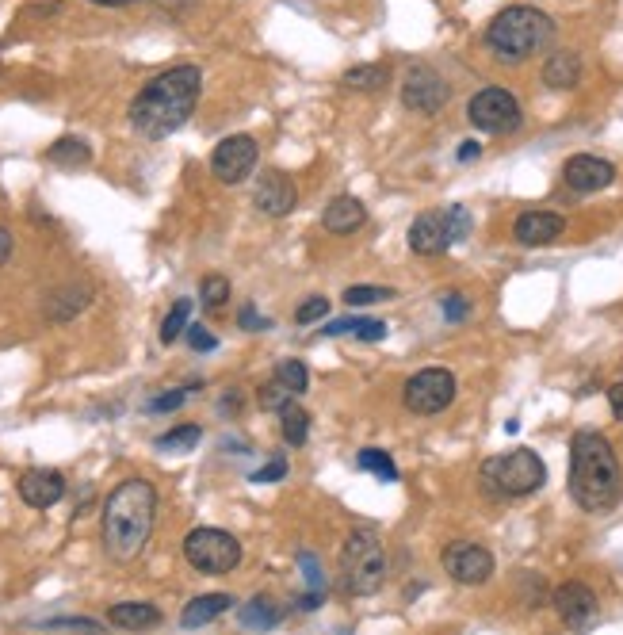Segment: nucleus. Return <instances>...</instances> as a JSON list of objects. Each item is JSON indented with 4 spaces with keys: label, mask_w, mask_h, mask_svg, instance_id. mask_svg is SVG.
I'll return each mask as SVG.
<instances>
[{
    "label": "nucleus",
    "mask_w": 623,
    "mask_h": 635,
    "mask_svg": "<svg viewBox=\"0 0 623 635\" xmlns=\"http://www.w3.org/2000/svg\"><path fill=\"white\" fill-rule=\"evenodd\" d=\"M199 92H203V73L195 66H176L161 77H153L130 104V127L153 142L169 138L192 119Z\"/></svg>",
    "instance_id": "obj_1"
},
{
    "label": "nucleus",
    "mask_w": 623,
    "mask_h": 635,
    "mask_svg": "<svg viewBox=\"0 0 623 635\" xmlns=\"http://www.w3.org/2000/svg\"><path fill=\"white\" fill-rule=\"evenodd\" d=\"M153 521H157V490L146 479H127L119 482L104 502V551L115 563H130L138 559L142 548L150 544Z\"/></svg>",
    "instance_id": "obj_2"
},
{
    "label": "nucleus",
    "mask_w": 623,
    "mask_h": 635,
    "mask_svg": "<svg viewBox=\"0 0 623 635\" xmlns=\"http://www.w3.org/2000/svg\"><path fill=\"white\" fill-rule=\"evenodd\" d=\"M570 498L585 513H608L623 498V471L616 448L601 433H578L570 440Z\"/></svg>",
    "instance_id": "obj_3"
},
{
    "label": "nucleus",
    "mask_w": 623,
    "mask_h": 635,
    "mask_svg": "<svg viewBox=\"0 0 623 635\" xmlns=\"http://www.w3.org/2000/svg\"><path fill=\"white\" fill-rule=\"evenodd\" d=\"M555 39V20L547 12H539L532 4H513L505 12H497L486 27V43L501 62H528L539 50H547Z\"/></svg>",
    "instance_id": "obj_4"
},
{
    "label": "nucleus",
    "mask_w": 623,
    "mask_h": 635,
    "mask_svg": "<svg viewBox=\"0 0 623 635\" xmlns=\"http://www.w3.org/2000/svg\"><path fill=\"white\" fill-rule=\"evenodd\" d=\"M547 482V467L532 448H516L482 463V486L490 498H528Z\"/></svg>",
    "instance_id": "obj_5"
},
{
    "label": "nucleus",
    "mask_w": 623,
    "mask_h": 635,
    "mask_svg": "<svg viewBox=\"0 0 623 635\" xmlns=\"http://www.w3.org/2000/svg\"><path fill=\"white\" fill-rule=\"evenodd\" d=\"M341 574H344V590L356 593V597H371V593L383 590L387 582V551L379 544L375 532H352L341 548Z\"/></svg>",
    "instance_id": "obj_6"
},
{
    "label": "nucleus",
    "mask_w": 623,
    "mask_h": 635,
    "mask_svg": "<svg viewBox=\"0 0 623 635\" xmlns=\"http://www.w3.org/2000/svg\"><path fill=\"white\" fill-rule=\"evenodd\" d=\"M184 559L199 574H230L241 563V544L222 528H195L184 536Z\"/></svg>",
    "instance_id": "obj_7"
},
{
    "label": "nucleus",
    "mask_w": 623,
    "mask_h": 635,
    "mask_svg": "<svg viewBox=\"0 0 623 635\" xmlns=\"http://www.w3.org/2000/svg\"><path fill=\"white\" fill-rule=\"evenodd\" d=\"M402 402L409 414H440L455 402V375L448 368H425V372L409 375L402 387Z\"/></svg>",
    "instance_id": "obj_8"
},
{
    "label": "nucleus",
    "mask_w": 623,
    "mask_h": 635,
    "mask_svg": "<svg viewBox=\"0 0 623 635\" xmlns=\"http://www.w3.org/2000/svg\"><path fill=\"white\" fill-rule=\"evenodd\" d=\"M467 119H471L482 134H513L516 127L524 123L516 96L505 92V88H482V92H474L471 104H467Z\"/></svg>",
    "instance_id": "obj_9"
},
{
    "label": "nucleus",
    "mask_w": 623,
    "mask_h": 635,
    "mask_svg": "<svg viewBox=\"0 0 623 635\" xmlns=\"http://www.w3.org/2000/svg\"><path fill=\"white\" fill-rule=\"evenodd\" d=\"M257 138H249V134H230V138H222L215 146V154H211V173L222 180V184H241L245 176L257 169Z\"/></svg>",
    "instance_id": "obj_10"
},
{
    "label": "nucleus",
    "mask_w": 623,
    "mask_h": 635,
    "mask_svg": "<svg viewBox=\"0 0 623 635\" xmlns=\"http://www.w3.org/2000/svg\"><path fill=\"white\" fill-rule=\"evenodd\" d=\"M440 563H444V570L452 574V582H459V586H482L494 574V555L482 548V544H471V540L448 544L444 555H440Z\"/></svg>",
    "instance_id": "obj_11"
},
{
    "label": "nucleus",
    "mask_w": 623,
    "mask_h": 635,
    "mask_svg": "<svg viewBox=\"0 0 623 635\" xmlns=\"http://www.w3.org/2000/svg\"><path fill=\"white\" fill-rule=\"evenodd\" d=\"M402 104L417 115H436L448 104V85L432 66H409L402 81Z\"/></svg>",
    "instance_id": "obj_12"
},
{
    "label": "nucleus",
    "mask_w": 623,
    "mask_h": 635,
    "mask_svg": "<svg viewBox=\"0 0 623 635\" xmlns=\"http://www.w3.org/2000/svg\"><path fill=\"white\" fill-rule=\"evenodd\" d=\"M562 180H566L574 192H581V196L604 192V188L616 180V165H612V161H601V157H593V154H578L562 165Z\"/></svg>",
    "instance_id": "obj_13"
},
{
    "label": "nucleus",
    "mask_w": 623,
    "mask_h": 635,
    "mask_svg": "<svg viewBox=\"0 0 623 635\" xmlns=\"http://www.w3.org/2000/svg\"><path fill=\"white\" fill-rule=\"evenodd\" d=\"M551 605L566 628H585L597 616V593L581 582H562L559 590L551 593Z\"/></svg>",
    "instance_id": "obj_14"
},
{
    "label": "nucleus",
    "mask_w": 623,
    "mask_h": 635,
    "mask_svg": "<svg viewBox=\"0 0 623 635\" xmlns=\"http://www.w3.org/2000/svg\"><path fill=\"white\" fill-rule=\"evenodd\" d=\"M253 203H257L264 215H272V219H283V215H291L295 211V203H299V188H295V180L283 173H264L257 180V192H253Z\"/></svg>",
    "instance_id": "obj_15"
},
{
    "label": "nucleus",
    "mask_w": 623,
    "mask_h": 635,
    "mask_svg": "<svg viewBox=\"0 0 623 635\" xmlns=\"http://www.w3.org/2000/svg\"><path fill=\"white\" fill-rule=\"evenodd\" d=\"M455 241L448 234V219H444V211H425V215H417L413 226H409V249L417 253V257H436V253H444V249H452Z\"/></svg>",
    "instance_id": "obj_16"
},
{
    "label": "nucleus",
    "mask_w": 623,
    "mask_h": 635,
    "mask_svg": "<svg viewBox=\"0 0 623 635\" xmlns=\"http://www.w3.org/2000/svg\"><path fill=\"white\" fill-rule=\"evenodd\" d=\"M16 486H20V498L31 505V509H50V505H58L65 498L62 471H50V467H31V471H23Z\"/></svg>",
    "instance_id": "obj_17"
},
{
    "label": "nucleus",
    "mask_w": 623,
    "mask_h": 635,
    "mask_svg": "<svg viewBox=\"0 0 623 635\" xmlns=\"http://www.w3.org/2000/svg\"><path fill=\"white\" fill-rule=\"evenodd\" d=\"M562 230H566V219L555 211H524L513 222V238L520 245H551L555 238H562Z\"/></svg>",
    "instance_id": "obj_18"
},
{
    "label": "nucleus",
    "mask_w": 623,
    "mask_h": 635,
    "mask_svg": "<svg viewBox=\"0 0 623 635\" xmlns=\"http://www.w3.org/2000/svg\"><path fill=\"white\" fill-rule=\"evenodd\" d=\"M367 222V207L356 196H337L322 215V226L329 234H356Z\"/></svg>",
    "instance_id": "obj_19"
},
{
    "label": "nucleus",
    "mask_w": 623,
    "mask_h": 635,
    "mask_svg": "<svg viewBox=\"0 0 623 635\" xmlns=\"http://www.w3.org/2000/svg\"><path fill=\"white\" fill-rule=\"evenodd\" d=\"M234 609V597L230 593H203V597H195L184 605V613H180V624L184 628H203V624H211L218 620L222 613H230Z\"/></svg>",
    "instance_id": "obj_20"
},
{
    "label": "nucleus",
    "mask_w": 623,
    "mask_h": 635,
    "mask_svg": "<svg viewBox=\"0 0 623 635\" xmlns=\"http://www.w3.org/2000/svg\"><path fill=\"white\" fill-rule=\"evenodd\" d=\"M108 620L115 628L138 632V628H157L161 624V609L150 605V601H119V605H111Z\"/></svg>",
    "instance_id": "obj_21"
},
{
    "label": "nucleus",
    "mask_w": 623,
    "mask_h": 635,
    "mask_svg": "<svg viewBox=\"0 0 623 635\" xmlns=\"http://www.w3.org/2000/svg\"><path fill=\"white\" fill-rule=\"evenodd\" d=\"M581 81V58L574 50H555L543 62V85L547 88H574Z\"/></svg>",
    "instance_id": "obj_22"
},
{
    "label": "nucleus",
    "mask_w": 623,
    "mask_h": 635,
    "mask_svg": "<svg viewBox=\"0 0 623 635\" xmlns=\"http://www.w3.org/2000/svg\"><path fill=\"white\" fill-rule=\"evenodd\" d=\"M88 299H92V287H88V284L62 287V291H54V295H50V303H46V314H50L54 322H69L73 314H81V310L88 307Z\"/></svg>",
    "instance_id": "obj_23"
},
{
    "label": "nucleus",
    "mask_w": 623,
    "mask_h": 635,
    "mask_svg": "<svg viewBox=\"0 0 623 635\" xmlns=\"http://www.w3.org/2000/svg\"><path fill=\"white\" fill-rule=\"evenodd\" d=\"M280 616H283L280 605H276L272 597H264V593L253 597V601H245V605L237 609L241 628H260V632H264V628H276V624H280Z\"/></svg>",
    "instance_id": "obj_24"
},
{
    "label": "nucleus",
    "mask_w": 623,
    "mask_h": 635,
    "mask_svg": "<svg viewBox=\"0 0 623 635\" xmlns=\"http://www.w3.org/2000/svg\"><path fill=\"white\" fill-rule=\"evenodd\" d=\"M325 337H341V333H356L360 341H383L390 329L387 322H379V318H344V322H329L322 329Z\"/></svg>",
    "instance_id": "obj_25"
},
{
    "label": "nucleus",
    "mask_w": 623,
    "mask_h": 635,
    "mask_svg": "<svg viewBox=\"0 0 623 635\" xmlns=\"http://www.w3.org/2000/svg\"><path fill=\"white\" fill-rule=\"evenodd\" d=\"M299 567H302V578H306V586H310V593L306 597H299V609H306V613H314L318 605L325 601V578H322V567H318V559L310 555V551H302L299 555Z\"/></svg>",
    "instance_id": "obj_26"
},
{
    "label": "nucleus",
    "mask_w": 623,
    "mask_h": 635,
    "mask_svg": "<svg viewBox=\"0 0 623 635\" xmlns=\"http://www.w3.org/2000/svg\"><path fill=\"white\" fill-rule=\"evenodd\" d=\"M280 433L291 448H302L306 437H310V414H306L302 406H295V398L280 410Z\"/></svg>",
    "instance_id": "obj_27"
},
{
    "label": "nucleus",
    "mask_w": 623,
    "mask_h": 635,
    "mask_svg": "<svg viewBox=\"0 0 623 635\" xmlns=\"http://www.w3.org/2000/svg\"><path fill=\"white\" fill-rule=\"evenodd\" d=\"M46 157H50L54 165H62V169H81V165L92 161V150H88V142H81V138H58V142L46 150Z\"/></svg>",
    "instance_id": "obj_28"
},
{
    "label": "nucleus",
    "mask_w": 623,
    "mask_h": 635,
    "mask_svg": "<svg viewBox=\"0 0 623 635\" xmlns=\"http://www.w3.org/2000/svg\"><path fill=\"white\" fill-rule=\"evenodd\" d=\"M356 467H360V471H371L375 479H383V482H398V467H394V460H390L383 448H364V452L356 456Z\"/></svg>",
    "instance_id": "obj_29"
},
{
    "label": "nucleus",
    "mask_w": 623,
    "mask_h": 635,
    "mask_svg": "<svg viewBox=\"0 0 623 635\" xmlns=\"http://www.w3.org/2000/svg\"><path fill=\"white\" fill-rule=\"evenodd\" d=\"M199 440H203V429H199V425H176L165 437H157V448H161V452H192Z\"/></svg>",
    "instance_id": "obj_30"
},
{
    "label": "nucleus",
    "mask_w": 623,
    "mask_h": 635,
    "mask_svg": "<svg viewBox=\"0 0 623 635\" xmlns=\"http://www.w3.org/2000/svg\"><path fill=\"white\" fill-rule=\"evenodd\" d=\"M188 314H192V299H176L172 310L165 314V322H161V341L172 345L180 333H188Z\"/></svg>",
    "instance_id": "obj_31"
},
{
    "label": "nucleus",
    "mask_w": 623,
    "mask_h": 635,
    "mask_svg": "<svg viewBox=\"0 0 623 635\" xmlns=\"http://www.w3.org/2000/svg\"><path fill=\"white\" fill-rule=\"evenodd\" d=\"M344 85L360 88V92H371V88L387 85V69L383 66H356L344 73Z\"/></svg>",
    "instance_id": "obj_32"
},
{
    "label": "nucleus",
    "mask_w": 623,
    "mask_h": 635,
    "mask_svg": "<svg viewBox=\"0 0 623 635\" xmlns=\"http://www.w3.org/2000/svg\"><path fill=\"white\" fill-rule=\"evenodd\" d=\"M394 299V291L390 287H371V284H356L344 291V303L348 307H371V303H387Z\"/></svg>",
    "instance_id": "obj_33"
},
{
    "label": "nucleus",
    "mask_w": 623,
    "mask_h": 635,
    "mask_svg": "<svg viewBox=\"0 0 623 635\" xmlns=\"http://www.w3.org/2000/svg\"><path fill=\"white\" fill-rule=\"evenodd\" d=\"M444 219H448V234H452V241L459 245V241H467L471 238V211L463 207V203H452V207H444Z\"/></svg>",
    "instance_id": "obj_34"
},
{
    "label": "nucleus",
    "mask_w": 623,
    "mask_h": 635,
    "mask_svg": "<svg viewBox=\"0 0 623 635\" xmlns=\"http://www.w3.org/2000/svg\"><path fill=\"white\" fill-rule=\"evenodd\" d=\"M257 398H260V406H264V410H276V414H280L283 406H287L291 398H299V395H295V391H291L283 379H272V383H264V387H260Z\"/></svg>",
    "instance_id": "obj_35"
},
{
    "label": "nucleus",
    "mask_w": 623,
    "mask_h": 635,
    "mask_svg": "<svg viewBox=\"0 0 623 635\" xmlns=\"http://www.w3.org/2000/svg\"><path fill=\"white\" fill-rule=\"evenodd\" d=\"M276 379H283V383H287L295 395H302V391L310 387V372H306V364H302V360H280Z\"/></svg>",
    "instance_id": "obj_36"
},
{
    "label": "nucleus",
    "mask_w": 623,
    "mask_h": 635,
    "mask_svg": "<svg viewBox=\"0 0 623 635\" xmlns=\"http://www.w3.org/2000/svg\"><path fill=\"white\" fill-rule=\"evenodd\" d=\"M199 295H203V307L218 310L226 299H230V284H226V276H207L203 287H199Z\"/></svg>",
    "instance_id": "obj_37"
},
{
    "label": "nucleus",
    "mask_w": 623,
    "mask_h": 635,
    "mask_svg": "<svg viewBox=\"0 0 623 635\" xmlns=\"http://www.w3.org/2000/svg\"><path fill=\"white\" fill-rule=\"evenodd\" d=\"M325 314H329V299H322V295H310V299H306V303L295 310V322H299V326H310V322H318V318H325Z\"/></svg>",
    "instance_id": "obj_38"
},
{
    "label": "nucleus",
    "mask_w": 623,
    "mask_h": 635,
    "mask_svg": "<svg viewBox=\"0 0 623 635\" xmlns=\"http://www.w3.org/2000/svg\"><path fill=\"white\" fill-rule=\"evenodd\" d=\"M184 398H188V391H169V395L153 398L146 410H150V414H172V410H180V406H184Z\"/></svg>",
    "instance_id": "obj_39"
},
{
    "label": "nucleus",
    "mask_w": 623,
    "mask_h": 635,
    "mask_svg": "<svg viewBox=\"0 0 623 635\" xmlns=\"http://www.w3.org/2000/svg\"><path fill=\"white\" fill-rule=\"evenodd\" d=\"M467 310H471L467 295H459V291L444 295V318H448V322H463V318H467Z\"/></svg>",
    "instance_id": "obj_40"
},
{
    "label": "nucleus",
    "mask_w": 623,
    "mask_h": 635,
    "mask_svg": "<svg viewBox=\"0 0 623 635\" xmlns=\"http://www.w3.org/2000/svg\"><path fill=\"white\" fill-rule=\"evenodd\" d=\"M287 475V460H272L264 463L260 471H253V482H280Z\"/></svg>",
    "instance_id": "obj_41"
},
{
    "label": "nucleus",
    "mask_w": 623,
    "mask_h": 635,
    "mask_svg": "<svg viewBox=\"0 0 623 635\" xmlns=\"http://www.w3.org/2000/svg\"><path fill=\"white\" fill-rule=\"evenodd\" d=\"M188 345H192L195 352H211L218 345L215 337H211V333H207V329L203 326H188Z\"/></svg>",
    "instance_id": "obj_42"
},
{
    "label": "nucleus",
    "mask_w": 623,
    "mask_h": 635,
    "mask_svg": "<svg viewBox=\"0 0 623 635\" xmlns=\"http://www.w3.org/2000/svg\"><path fill=\"white\" fill-rule=\"evenodd\" d=\"M46 628H85V632H96L100 620H88V616H62V620H46Z\"/></svg>",
    "instance_id": "obj_43"
},
{
    "label": "nucleus",
    "mask_w": 623,
    "mask_h": 635,
    "mask_svg": "<svg viewBox=\"0 0 623 635\" xmlns=\"http://www.w3.org/2000/svg\"><path fill=\"white\" fill-rule=\"evenodd\" d=\"M237 322H241V329H253V333H257V329H268V326H272V322H268V318H260V314H257L253 307H241V314H237Z\"/></svg>",
    "instance_id": "obj_44"
},
{
    "label": "nucleus",
    "mask_w": 623,
    "mask_h": 635,
    "mask_svg": "<svg viewBox=\"0 0 623 635\" xmlns=\"http://www.w3.org/2000/svg\"><path fill=\"white\" fill-rule=\"evenodd\" d=\"M608 406H612L616 421H623V383H612V387H608Z\"/></svg>",
    "instance_id": "obj_45"
},
{
    "label": "nucleus",
    "mask_w": 623,
    "mask_h": 635,
    "mask_svg": "<svg viewBox=\"0 0 623 635\" xmlns=\"http://www.w3.org/2000/svg\"><path fill=\"white\" fill-rule=\"evenodd\" d=\"M8 257H12V234L0 226V264L8 261Z\"/></svg>",
    "instance_id": "obj_46"
},
{
    "label": "nucleus",
    "mask_w": 623,
    "mask_h": 635,
    "mask_svg": "<svg viewBox=\"0 0 623 635\" xmlns=\"http://www.w3.org/2000/svg\"><path fill=\"white\" fill-rule=\"evenodd\" d=\"M478 154H482V146H478V142H463V146H459V161H474Z\"/></svg>",
    "instance_id": "obj_47"
},
{
    "label": "nucleus",
    "mask_w": 623,
    "mask_h": 635,
    "mask_svg": "<svg viewBox=\"0 0 623 635\" xmlns=\"http://www.w3.org/2000/svg\"><path fill=\"white\" fill-rule=\"evenodd\" d=\"M92 4H104V8H123V4H134V0H92Z\"/></svg>",
    "instance_id": "obj_48"
}]
</instances>
